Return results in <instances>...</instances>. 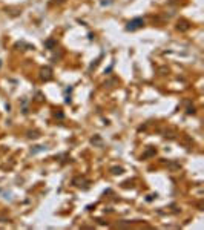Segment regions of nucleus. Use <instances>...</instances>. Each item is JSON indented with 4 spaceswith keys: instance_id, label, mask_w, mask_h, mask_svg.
<instances>
[{
    "instance_id": "1",
    "label": "nucleus",
    "mask_w": 204,
    "mask_h": 230,
    "mask_svg": "<svg viewBox=\"0 0 204 230\" xmlns=\"http://www.w3.org/2000/svg\"><path fill=\"white\" fill-rule=\"evenodd\" d=\"M141 25H143V20H141V18H137V20H134V22H129L127 29H135V28L141 26Z\"/></svg>"
}]
</instances>
